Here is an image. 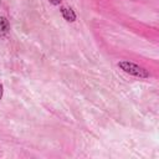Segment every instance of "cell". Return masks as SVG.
Segmentation results:
<instances>
[{"label": "cell", "mask_w": 159, "mask_h": 159, "mask_svg": "<svg viewBox=\"0 0 159 159\" xmlns=\"http://www.w3.org/2000/svg\"><path fill=\"white\" fill-rule=\"evenodd\" d=\"M117 66L125 73H128L129 76H133V77H138V78H149L150 73L148 70H145L144 67L134 63V62H130V61H119L117 63Z\"/></svg>", "instance_id": "6da1fadb"}, {"label": "cell", "mask_w": 159, "mask_h": 159, "mask_svg": "<svg viewBox=\"0 0 159 159\" xmlns=\"http://www.w3.org/2000/svg\"><path fill=\"white\" fill-rule=\"evenodd\" d=\"M60 12L62 15V17L67 21V22H75L76 19H77V15L76 12L71 9V7H65V6H61L60 7Z\"/></svg>", "instance_id": "7a4b0ae2"}, {"label": "cell", "mask_w": 159, "mask_h": 159, "mask_svg": "<svg viewBox=\"0 0 159 159\" xmlns=\"http://www.w3.org/2000/svg\"><path fill=\"white\" fill-rule=\"evenodd\" d=\"M10 30V24L9 21L6 20V17L4 16H0V36L2 35H6Z\"/></svg>", "instance_id": "3957f363"}, {"label": "cell", "mask_w": 159, "mask_h": 159, "mask_svg": "<svg viewBox=\"0 0 159 159\" xmlns=\"http://www.w3.org/2000/svg\"><path fill=\"white\" fill-rule=\"evenodd\" d=\"M61 1H62V0H48V2L52 4V5H60Z\"/></svg>", "instance_id": "277c9868"}, {"label": "cell", "mask_w": 159, "mask_h": 159, "mask_svg": "<svg viewBox=\"0 0 159 159\" xmlns=\"http://www.w3.org/2000/svg\"><path fill=\"white\" fill-rule=\"evenodd\" d=\"M2 94H4V84L0 82V101L2 98Z\"/></svg>", "instance_id": "5b68a950"}]
</instances>
